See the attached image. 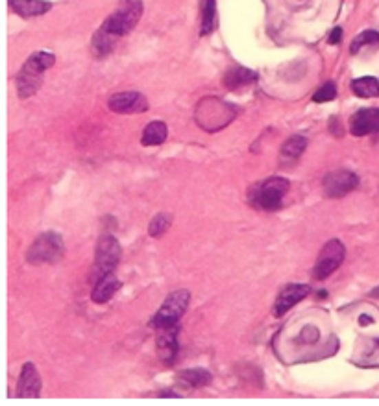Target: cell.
<instances>
[{"label":"cell","instance_id":"7c38bea8","mask_svg":"<svg viewBox=\"0 0 379 406\" xmlns=\"http://www.w3.org/2000/svg\"><path fill=\"white\" fill-rule=\"evenodd\" d=\"M311 292V286L307 284H287L283 290H281V294L278 295V301H276V305H274V314L276 316H283L285 312L292 308V306L300 303V301L309 295Z\"/></svg>","mask_w":379,"mask_h":406},{"label":"cell","instance_id":"9c48e42d","mask_svg":"<svg viewBox=\"0 0 379 406\" xmlns=\"http://www.w3.org/2000/svg\"><path fill=\"white\" fill-rule=\"evenodd\" d=\"M155 343H158V354H160L161 362L171 365L178 354V324L158 327Z\"/></svg>","mask_w":379,"mask_h":406},{"label":"cell","instance_id":"484cf974","mask_svg":"<svg viewBox=\"0 0 379 406\" xmlns=\"http://www.w3.org/2000/svg\"><path fill=\"white\" fill-rule=\"evenodd\" d=\"M340 39H343V30L335 28L332 32V36H329V43H332V45H337V43H340Z\"/></svg>","mask_w":379,"mask_h":406},{"label":"cell","instance_id":"e0dca14e","mask_svg":"<svg viewBox=\"0 0 379 406\" xmlns=\"http://www.w3.org/2000/svg\"><path fill=\"white\" fill-rule=\"evenodd\" d=\"M257 80V74L250 69H244V67H233L231 71L226 72L224 76V85L228 89H241L244 85H250Z\"/></svg>","mask_w":379,"mask_h":406},{"label":"cell","instance_id":"cb8c5ba5","mask_svg":"<svg viewBox=\"0 0 379 406\" xmlns=\"http://www.w3.org/2000/svg\"><path fill=\"white\" fill-rule=\"evenodd\" d=\"M171 214L169 212H160V214H155L154 220L150 222L149 225V233L150 236H154V238H160L169 231L171 227Z\"/></svg>","mask_w":379,"mask_h":406},{"label":"cell","instance_id":"5bb4252c","mask_svg":"<svg viewBox=\"0 0 379 406\" xmlns=\"http://www.w3.org/2000/svg\"><path fill=\"white\" fill-rule=\"evenodd\" d=\"M120 289V281L115 277V273H106L96 279L95 289H93V294H91V300L95 303H106L115 295V292Z\"/></svg>","mask_w":379,"mask_h":406},{"label":"cell","instance_id":"4fadbf2b","mask_svg":"<svg viewBox=\"0 0 379 406\" xmlns=\"http://www.w3.org/2000/svg\"><path fill=\"white\" fill-rule=\"evenodd\" d=\"M107 106L115 113H141L147 109V100L139 93H119L109 98Z\"/></svg>","mask_w":379,"mask_h":406},{"label":"cell","instance_id":"6da1fadb","mask_svg":"<svg viewBox=\"0 0 379 406\" xmlns=\"http://www.w3.org/2000/svg\"><path fill=\"white\" fill-rule=\"evenodd\" d=\"M54 61L56 58L50 52L32 54L17 76V91L21 98L36 95L37 89L41 87V74L54 65Z\"/></svg>","mask_w":379,"mask_h":406},{"label":"cell","instance_id":"8992f818","mask_svg":"<svg viewBox=\"0 0 379 406\" xmlns=\"http://www.w3.org/2000/svg\"><path fill=\"white\" fill-rule=\"evenodd\" d=\"M120 244L117 242V238L111 235L100 236V240L96 244L95 251V268H93V279H98V277L106 275V273H111L120 260Z\"/></svg>","mask_w":379,"mask_h":406},{"label":"cell","instance_id":"ac0fdd59","mask_svg":"<svg viewBox=\"0 0 379 406\" xmlns=\"http://www.w3.org/2000/svg\"><path fill=\"white\" fill-rule=\"evenodd\" d=\"M166 139V126L165 122L161 120H154L150 122L144 131H142V144L144 146H158V144H163Z\"/></svg>","mask_w":379,"mask_h":406},{"label":"cell","instance_id":"9a60e30c","mask_svg":"<svg viewBox=\"0 0 379 406\" xmlns=\"http://www.w3.org/2000/svg\"><path fill=\"white\" fill-rule=\"evenodd\" d=\"M13 12L24 19L37 17L50 10V2L45 0H8Z\"/></svg>","mask_w":379,"mask_h":406},{"label":"cell","instance_id":"44dd1931","mask_svg":"<svg viewBox=\"0 0 379 406\" xmlns=\"http://www.w3.org/2000/svg\"><path fill=\"white\" fill-rule=\"evenodd\" d=\"M215 24H217V6H215V0H204V6H202V36H209L215 30Z\"/></svg>","mask_w":379,"mask_h":406},{"label":"cell","instance_id":"d4e9b609","mask_svg":"<svg viewBox=\"0 0 379 406\" xmlns=\"http://www.w3.org/2000/svg\"><path fill=\"white\" fill-rule=\"evenodd\" d=\"M335 96H337V89H335V83L327 82L324 87H320L316 93H314L313 100L322 104V102H332L335 100Z\"/></svg>","mask_w":379,"mask_h":406},{"label":"cell","instance_id":"603a6c76","mask_svg":"<svg viewBox=\"0 0 379 406\" xmlns=\"http://www.w3.org/2000/svg\"><path fill=\"white\" fill-rule=\"evenodd\" d=\"M365 47L367 48L379 47V34L376 32V30H367V32L359 34V36L354 39V43H351L349 50H351V54H359L361 52V48Z\"/></svg>","mask_w":379,"mask_h":406},{"label":"cell","instance_id":"ba28073f","mask_svg":"<svg viewBox=\"0 0 379 406\" xmlns=\"http://www.w3.org/2000/svg\"><path fill=\"white\" fill-rule=\"evenodd\" d=\"M359 185V177L351 170L340 168V170L329 172L324 177V192L327 198H343V196L349 194L351 190L357 189Z\"/></svg>","mask_w":379,"mask_h":406},{"label":"cell","instance_id":"d6986e66","mask_svg":"<svg viewBox=\"0 0 379 406\" xmlns=\"http://www.w3.org/2000/svg\"><path fill=\"white\" fill-rule=\"evenodd\" d=\"M305 146H307V139L302 135H294V137H289L287 141H285V144L281 146V159L283 161H296L300 155L303 153V150H305Z\"/></svg>","mask_w":379,"mask_h":406},{"label":"cell","instance_id":"277c9868","mask_svg":"<svg viewBox=\"0 0 379 406\" xmlns=\"http://www.w3.org/2000/svg\"><path fill=\"white\" fill-rule=\"evenodd\" d=\"M65 255V244L58 233H43L34 240L26 253V260L30 264H54Z\"/></svg>","mask_w":379,"mask_h":406},{"label":"cell","instance_id":"ffe728a7","mask_svg":"<svg viewBox=\"0 0 379 406\" xmlns=\"http://www.w3.org/2000/svg\"><path fill=\"white\" fill-rule=\"evenodd\" d=\"M351 91L361 98H376L379 96V82L372 76L357 78L351 82Z\"/></svg>","mask_w":379,"mask_h":406},{"label":"cell","instance_id":"30bf717a","mask_svg":"<svg viewBox=\"0 0 379 406\" xmlns=\"http://www.w3.org/2000/svg\"><path fill=\"white\" fill-rule=\"evenodd\" d=\"M41 394V377L37 373L36 365L32 362H26L21 370V377H19L17 384V395L19 397H24V399H34V397H39Z\"/></svg>","mask_w":379,"mask_h":406},{"label":"cell","instance_id":"3957f363","mask_svg":"<svg viewBox=\"0 0 379 406\" xmlns=\"http://www.w3.org/2000/svg\"><path fill=\"white\" fill-rule=\"evenodd\" d=\"M142 15V2L141 0H120L117 10L106 19L102 28L107 30L109 34L117 37H122L130 34L136 28L139 19Z\"/></svg>","mask_w":379,"mask_h":406},{"label":"cell","instance_id":"8fae6325","mask_svg":"<svg viewBox=\"0 0 379 406\" xmlns=\"http://www.w3.org/2000/svg\"><path fill=\"white\" fill-rule=\"evenodd\" d=\"M379 131V109L378 107H365L351 117V133L356 137L368 135Z\"/></svg>","mask_w":379,"mask_h":406},{"label":"cell","instance_id":"7402d4cb","mask_svg":"<svg viewBox=\"0 0 379 406\" xmlns=\"http://www.w3.org/2000/svg\"><path fill=\"white\" fill-rule=\"evenodd\" d=\"M115 41H117V36H113L107 30L100 28L93 37V50H95L96 56H106L113 48Z\"/></svg>","mask_w":379,"mask_h":406},{"label":"cell","instance_id":"5b68a950","mask_svg":"<svg viewBox=\"0 0 379 406\" xmlns=\"http://www.w3.org/2000/svg\"><path fill=\"white\" fill-rule=\"evenodd\" d=\"M191 301V294L187 290H176V292H172L165 301H163V305L158 312H155V316L150 322V327H165V325H174L178 324L182 316L187 311V306H189Z\"/></svg>","mask_w":379,"mask_h":406},{"label":"cell","instance_id":"52a82bcc","mask_svg":"<svg viewBox=\"0 0 379 406\" xmlns=\"http://www.w3.org/2000/svg\"><path fill=\"white\" fill-rule=\"evenodd\" d=\"M344 257H346V249H344V244L337 238L326 242V246L322 247L318 259H316V264L313 268V277L316 281H322L337 270L338 266L344 262Z\"/></svg>","mask_w":379,"mask_h":406},{"label":"cell","instance_id":"7a4b0ae2","mask_svg":"<svg viewBox=\"0 0 379 406\" xmlns=\"http://www.w3.org/2000/svg\"><path fill=\"white\" fill-rule=\"evenodd\" d=\"M287 192H289V181L285 177H268L252 187L250 203L263 211H276L281 207Z\"/></svg>","mask_w":379,"mask_h":406},{"label":"cell","instance_id":"2e32d148","mask_svg":"<svg viewBox=\"0 0 379 406\" xmlns=\"http://www.w3.org/2000/svg\"><path fill=\"white\" fill-rule=\"evenodd\" d=\"M211 373L208 370H202V368H195V370H185L180 371L178 383L185 388H204L211 384Z\"/></svg>","mask_w":379,"mask_h":406}]
</instances>
